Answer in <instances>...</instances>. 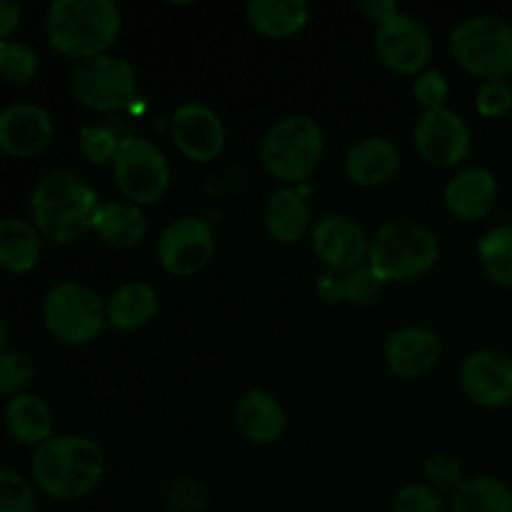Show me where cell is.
Instances as JSON below:
<instances>
[{"label":"cell","mask_w":512,"mask_h":512,"mask_svg":"<svg viewBox=\"0 0 512 512\" xmlns=\"http://www.w3.org/2000/svg\"><path fill=\"white\" fill-rule=\"evenodd\" d=\"M30 473L48 498L83 500L103 480L105 453L85 435H58L35 448Z\"/></svg>","instance_id":"1"},{"label":"cell","mask_w":512,"mask_h":512,"mask_svg":"<svg viewBox=\"0 0 512 512\" xmlns=\"http://www.w3.org/2000/svg\"><path fill=\"white\" fill-rule=\"evenodd\" d=\"M100 198L83 178L65 170L43 175L30 198L35 228L53 243L68 245L93 230Z\"/></svg>","instance_id":"2"},{"label":"cell","mask_w":512,"mask_h":512,"mask_svg":"<svg viewBox=\"0 0 512 512\" xmlns=\"http://www.w3.org/2000/svg\"><path fill=\"white\" fill-rule=\"evenodd\" d=\"M123 30V13L113 0H58L48 8L45 33L65 58L105 55Z\"/></svg>","instance_id":"3"},{"label":"cell","mask_w":512,"mask_h":512,"mask_svg":"<svg viewBox=\"0 0 512 512\" xmlns=\"http://www.w3.org/2000/svg\"><path fill=\"white\" fill-rule=\"evenodd\" d=\"M438 260V235L418 220H388L370 240L368 265L385 285L423 278Z\"/></svg>","instance_id":"4"},{"label":"cell","mask_w":512,"mask_h":512,"mask_svg":"<svg viewBox=\"0 0 512 512\" xmlns=\"http://www.w3.org/2000/svg\"><path fill=\"white\" fill-rule=\"evenodd\" d=\"M325 135L310 115H285L268 128L260 143V163L285 185L305 183L318 170Z\"/></svg>","instance_id":"5"},{"label":"cell","mask_w":512,"mask_h":512,"mask_svg":"<svg viewBox=\"0 0 512 512\" xmlns=\"http://www.w3.org/2000/svg\"><path fill=\"white\" fill-rule=\"evenodd\" d=\"M450 53L465 73L493 83L512 75V25L498 15L465 18L450 35Z\"/></svg>","instance_id":"6"},{"label":"cell","mask_w":512,"mask_h":512,"mask_svg":"<svg viewBox=\"0 0 512 512\" xmlns=\"http://www.w3.org/2000/svg\"><path fill=\"white\" fill-rule=\"evenodd\" d=\"M43 323L58 343L88 345L105 330L108 313L93 288L78 280H65L45 295Z\"/></svg>","instance_id":"7"},{"label":"cell","mask_w":512,"mask_h":512,"mask_svg":"<svg viewBox=\"0 0 512 512\" xmlns=\"http://www.w3.org/2000/svg\"><path fill=\"white\" fill-rule=\"evenodd\" d=\"M70 90L80 105L95 113H120L138 98V75L128 60L105 53L75 65Z\"/></svg>","instance_id":"8"},{"label":"cell","mask_w":512,"mask_h":512,"mask_svg":"<svg viewBox=\"0 0 512 512\" xmlns=\"http://www.w3.org/2000/svg\"><path fill=\"white\" fill-rule=\"evenodd\" d=\"M113 180L128 203L143 208L168 193L170 163L153 140L125 135L113 158Z\"/></svg>","instance_id":"9"},{"label":"cell","mask_w":512,"mask_h":512,"mask_svg":"<svg viewBox=\"0 0 512 512\" xmlns=\"http://www.w3.org/2000/svg\"><path fill=\"white\" fill-rule=\"evenodd\" d=\"M215 255V233L205 220L185 215L160 233L158 263L175 278H190L210 265Z\"/></svg>","instance_id":"10"},{"label":"cell","mask_w":512,"mask_h":512,"mask_svg":"<svg viewBox=\"0 0 512 512\" xmlns=\"http://www.w3.org/2000/svg\"><path fill=\"white\" fill-rule=\"evenodd\" d=\"M378 60L395 75H418L433 58V38L413 15L398 13L375 30Z\"/></svg>","instance_id":"11"},{"label":"cell","mask_w":512,"mask_h":512,"mask_svg":"<svg viewBox=\"0 0 512 512\" xmlns=\"http://www.w3.org/2000/svg\"><path fill=\"white\" fill-rule=\"evenodd\" d=\"M415 150L433 168H455L470 153V128L458 113L443 108L420 115L413 133Z\"/></svg>","instance_id":"12"},{"label":"cell","mask_w":512,"mask_h":512,"mask_svg":"<svg viewBox=\"0 0 512 512\" xmlns=\"http://www.w3.org/2000/svg\"><path fill=\"white\" fill-rule=\"evenodd\" d=\"M310 245L325 270L353 273L370 255V238L363 225L343 213L325 215L310 233Z\"/></svg>","instance_id":"13"},{"label":"cell","mask_w":512,"mask_h":512,"mask_svg":"<svg viewBox=\"0 0 512 512\" xmlns=\"http://www.w3.org/2000/svg\"><path fill=\"white\" fill-rule=\"evenodd\" d=\"M460 388L480 408H505L512 403V358L503 350H475L463 360Z\"/></svg>","instance_id":"14"},{"label":"cell","mask_w":512,"mask_h":512,"mask_svg":"<svg viewBox=\"0 0 512 512\" xmlns=\"http://www.w3.org/2000/svg\"><path fill=\"white\" fill-rule=\"evenodd\" d=\"M385 363L400 380H418L438 365L443 355V340L438 330L428 325H405L393 330L383 345Z\"/></svg>","instance_id":"15"},{"label":"cell","mask_w":512,"mask_h":512,"mask_svg":"<svg viewBox=\"0 0 512 512\" xmlns=\"http://www.w3.org/2000/svg\"><path fill=\"white\" fill-rule=\"evenodd\" d=\"M173 140L193 163H213L225 150V125L208 105L185 103L173 113Z\"/></svg>","instance_id":"16"},{"label":"cell","mask_w":512,"mask_h":512,"mask_svg":"<svg viewBox=\"0 0 512 512\" xmlns=\"http://www.w3.org/2000/svg\"><path fill=\"white\" fill-rule=\"evenodd\" d=\"M53 118L35 103H13L0 110V150L13 158H35L53 140Z\"/></svg>","instance_id":"17"},{"label":"cell","mask_w":512,"mask_h":512,"mask_svg":"<svg viewBox=\"0 0 512 512\" xmlns=\"http://www.w3.org/2000/svg\"><path fill=\"white\" fill-rule=\"evenodd\" d=\"M445 208L460 223H478V220L488 218L490 210L495 208L498 200V180L488 168H473L460 170L458 175L448 180L445 185Z\"/></svg>","instance_id":"18"},{"label":"cell","mask_w":512,"mask_h":512,"mask_svg":"<svg viewBox=\"0 0 512 512\" xmlns=\"http://www.w3.org/2000/svg\"><path fill=\"white\" fill-rule=\"evenodd\" d=\"M235 428L245 440L255 445H273L278 443L280 435L285 433V410L280 400L268 390H248L235 405Z\"/></svg>","instance_id":"19"},{"label":"cell","mask_w":512,"mask_h":512,"mask_svg":"<svg viewBox=\"0 0 512 512\" xmlns=\"http://www.w3.org/2000/svg\"><path fill=\"white\" fill-rule=\"evenodd\" d=\"M400 170V153L393 140L388 138H365L355 143L345 155V175L355 185L363 188H378L390 183Z\"/></svg>","instance_id":"20"},{"label":"cell","mask_w":512,"mask_h":512,"mask_svg":"<svg viewBox=\"0 0 512 512\" xmlns=\"http://www.w3.org/2000/svg\"><path fill=\"white\" fill-rule=\"evenodd\" d=\"M93 230L110 248L128 250L143 243L148 233V218L140 205L128 203V200H110V203H100Z\"/></svg>","instance_id":"21"},{"label":"cell","mask_w":512,"mask_h":512,"mask_svg":"<svg viewBox=\"0 0 512 512\" xmlns=\"http://www.w3.org/2000/svg\"><path fill=\"white\" fill-rule=\"evenodd\" d=\"M250 28L268 40H285L298 35L310 18L305 0H250L245 8Z\"/></svg>","instance_id":"22"},{"label":"cell","mask_w":512,"mask_h":512,"mask_svg":"<svg viewBox=\"0 0 512 512\" xmlns=\"http://www.w3.org/2000/svg\"><path fill=\"white\" fill-rule=\"evenodd\" d=\"M265 230L273 240L283 245H293L303 240L310 228V208L303 193L293 188L275 190L263 210Z\"/></svg>","instance_id":"23"},{"label":"cell","mask_w":512,"mask_h":512,"mask_svg":"<svg viewBox=\"0 0 512 512\" xmlns=\"http://www.w3.org/2000/svg\"><path fill=\"white\" fill-rule=\"evenodd\" d=\"M158 308L160 300L153 285L130 280V283H123L110 295L105 313H108V325H113L115 330H123V333H130V330L145 328L158 315Z\"/></svg>","instance_id":"24"},{"label":"cell","mask_w":512,"mask_h":512,"mask_svg":"<svg viewBox=\"0 0 512 512\" xmlns=\"http://www.w3.org/2000/svg\"><path fill=\"white\" fill-rule=\"evenodd\" d=\"M5 428L15 443L40 448L53 438V413L38 395H15L5 408Z\"/></svg>","instance_id":"25"},{"label":"cell","mask_w":512,"mask_h":512,"mask_svg":"<svg viewBox=\"0 0 512 512\" xmlns=\"http://www.w3.org/2000/svg\"><path fill=\"white\" fill-rule=\"evenodd\" d=\"M40 233L35 225L18 218L0 220V268L8 273H28L38 265Z\"/></svg>","instance_id":"26"},{"label":"cell","mask_w":512,"mask_h":512,"mask_svg":"<svg viewBox=\"0 0 512 512\" xmlns=\"http://www.w3.org/2000/svg\"><path fill=\"white\" fill-rule=\"evenodd\" d=\"M450 512H512V490L498 478H470L448 498Z\"/></svg>","instance_id":"27"},{"label":"cell","mask_w":512,"mask_h":512,"mask_svg":"<svg viewBox=\"0 0 512 512\" xmlns=\"http://www.w3.org/2000/svg\"><path fill=\"white\" fill-rule=\"evenodd\" d=\"M478 260L495 285L512 290V225H500L478 240Z\"/></svg>","instance_id":"28"},{"label":"cell","mask_w":512,"mask_h":512,"mask_svg":"<svg viewBox=\"0 0 512 512\" xmlns=\"http://www.w3.org/2000/svg\"><path fill=\"white\" fill-rule=\"evenodd\" d=\"M38 55L33 48L15 40H0V80L25 85L38 75Z\"/></svg>","instance_id":"29"},{"label":"cell","mask_w":512,"mask_h":512,"mask_svg":"<svg viewBox=\"0 0 512 512\" xmlns=\"http://www.w3.org/2000/svg\"><path fill=\"white\" fill-rule=\"evenodd\" d=\"M165 505L170 512H205L210 505V490L203 480L183 475L168 485Z\"/></svg>","instance_id":"30"},{"label":"cell","mask_w":512,"mask_h":512,"mask_svg":"<svg viewBox=\"0 0 512 512\" xmlns=\"http://www.w3.org/2000/svg\"><path fill=\"white\" fill-rule=\"evenodd\" d=\"M385 293V283L368 263L355 268L353 273H345V303H353L358 308H373L380 303Z\"/></svg>","instance_id":"31"},{"label":"cell","mask_w":512,"mask_h":512,"mask_svg":"<svg viewBox=\"0 0 512 512\" xmlns=\"http://www.w3.org/2000/svg\"><path fill=\"white\" fill-rule=\"evenodd\" d=\"M35 365L33 360L18 350H3L0 353V395H23V390L33 383Z\"/></svg>","instance_id":"32"},{"label":"cell","mask_w":512,"mask_h":512,"mask_svg":"<svg viewBox=\"0 0 512 512\" xmlns=\"http://www.w3.org/2000/svg\"><path fill=\"white\" fill-rule=\"evenodd\" d=\"M123 138L118 135V130L110 128V125H88L80 133V153L95 165L113 163L115 153H118Z\"/></svg>","instance_id":"33"},{"label":"cell","mask_w":512,"mask_h":512,"mask_svg":"<svg viewBox=\"0 0 512 512\" xmlns=\"http://www.w3.org/2000/svg\"><path fill=\"white\" fill-rule=\"evenodd\" d=\"M425 480H428L430 488H435L438 493H450L453 495L460 485L465 483L463 478V465L455 455L448 453H435L425 460Z\"/></svg>","instance_id":"34"},{"label":"cell","mask_w":512,"mask_h":512,"mask_svg":"<svg viewBox=\"0 0 512 512\" xmlns=\"http://www.w3.org/2000/svg\"><path fill=\"white\" fill-rule=\"evenodd\" d=\"M448 500L428 483H410L398 490L393 500V512H445Z\"/></svg>","instance_id":"35"},{"label":"cell","mask_w":512,"mask_h":512,"mask_svg":"<svg viewBox=\"0 0 512 512\" xmlns=\"http://www.w3.org/2000/svg\"><path fill=\"white\" fill-rule=\"evenodd\" d=\"M35 493L23 475L0 470V512H35Z\"/></svg>","instance_id":"36"},{"label":"cell","mask_w":512,"mask_h":512,"mask_svg":"<svg viewBox=\"0 0 512 512\" xmlns=\"http://www.w3.org/2000/svg\"><path fill=\"white\" fill-rule=\"evenodd\" d=\"M413 95L425 113L443 110L445 103H448V95H450L448 78H445L440 70H425V73H420L418 78H415Z\"/></svg>","instance_id":"37"},{"label":"cell","mask_w":512,"mask_h":512,"mask_svg":"<svg viewBox=\"0 0 512 512\" xmlns=\"http://www.w3.org/2000/svg\"><path fill=\"white\" fill-rule=\"evenodd\" d=\"M475 108L483 118L498 120L512 110V85L505 80H493V83H483L475 95Z\"/></svg>","instance_id":"38"},{"label":"cell","mask_w":512,"mask_h":512,"mask_svg":"<svg viewBox=\"0 0 512 512\" xmlns=\"http://www.w3.org/2000/svg\"><path fill=\"white\" fill-rule=\"evenodd\" d=\"M315 293H318V298L328 305L345 303V273L325 270L318 278V283H315Z\"/></svg>","instance_id":"39"},{"label":"cell","mask_w":512,"mask_h":512,"mask_svg":"<svg viewBox=\"0 0 512 512\" xmlns=\"http://www.w3.org/2000/svg\"><path fill=\"white\" fill-rule=\"evenodd\" d=\"M358 10L365 15V18L373 20V23L378 25L388 23V20H393L395 15L400 13L398 5H395L393 0H360Z\"/></svg>","instance_id":"40"},{"label":"cell","mask_w":512,"mask_h":512,"mask_svg":"<svg viewBox=\"0 0 512 512\" xmlns=\"http://www.w3.org/2000/svg\"><path fill=\"white\" fill-rule=\"evenodd\" d=\"M20 15H23V10H20L18 3H13V0H0V40H5L10 33L18 30Z\"/></svg>","instance_id":"41"},{"label":"cell","mask_w":512,"mask_h":512,"mask_svg":"<svg viewBox=\"0 0 512 512\" xmlns=\"http://www.w3.org/2000/svg\"><path fill=\"white\" fill-rule=\"evenodd\" d=\"M5 338H8V330H5V323H3V318H0V353H3Z\"/></svg>","instance_id":"42"}]
</instances>
